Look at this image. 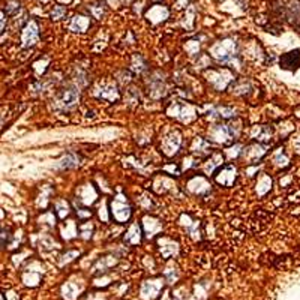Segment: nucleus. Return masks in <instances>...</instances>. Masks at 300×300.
<instances>
[{"instance_id":"f257e3e1","label":"nucleus","mask_w":300,"mask_h":300,"mask_svg":"<svg viewBox=\"0 0 300 300\" xmlns=\"http://www.w3.org/2000/svg\"><path fill=\"white\" fill-rule=\"evenodd\" d=\"M210 54L218 60V62L228 63L233 57H236V44L233 41H221L216 42L210 48Z\"/></svg>"},{"instance_id":"f03ea898","label":"nucleus","mask_w":300,"mask_h":300,"mask_svg":"<svg viewBox=\"0 0 300 300\" xmlns=\"http://www.w3.org/2000/svg\"><path fill=\"white\" fill-rule=\"evenodd\" d=\"M111 213L117 222H126L131 218V207L126 201V198L119 194L111 203Z\"/></svg>"},{"instance_id":"7ed1b4c3","label":"nucleus","mask_w":300,"mask_h":300,"mask_svg":"<svg viewBox=\"0 0 300 300\" xmlns=\"http://www.w3.org/2000/svg\"><path fill=\"white\" fill-rule=\"evenodd\" d=\"M168 116L182 120V122H185V123H189L197 117V111L189 104H173L168 108Z\"/></svg>"},{"instance_id":"20e7f679","label":"nucleus","mask_w":300,"mask_h":300,"mask_svg":"<svg viewBox=\"0 0 300 300\" xmlns=\"http://www.w3.org/2000/svg\"><path fill=\"white\" fill-rule=\"evenodd\" d=\"M207 80L216 90H224L228 86V83L233 81V74L227 69L210 71L207 72Z\"/></svg>"},{"instance_id":"39448f33","label":"nucleus","mask_w":300,"mask_h":300,"mask_svg":"<svg viewBox=\"0 0 300 300\" xmlns=\"http://www.w3.org/2000/svg\"><path fill=\"white\" fill-rule=\"evenodd\" d=\"M180 144H182V135H180L179 131H173L170 132L162 141V150L167 156H173L179 152Z\"/></svg>"},{"instance_id":"423d86ee","label":"nucleus","mask_w":300,"mask_h":300,"mask_svg":"<svg viewBox=\"0 0 300 300\" xmlns=\"http://www.w3.org/2000/svg\"><path fill=\"white\" fill-rule=\"evenodd\" d=\"M264 153H266V147L261 144H251L240 152L242 158L245 159V161H248L249 164H255L258 159H261L264 156Z\"/></svg>"},{"instance_id":"0eeeda50","label":"nucleus","mask_w":300,"mask_h":300,"mask_svg":"<svg viewBox=\"0 0 300 300\" xmlns=\"http://www.w3.org/2000/svg\"><path fill=\"white\" fill-rule=\"evenodd\" d=\"M95 95L101 99H107V101H110V102H114L119 99V90H117L116 84H113V83H104L99 87H96Z\"/></svg>"},{"instance_id":"6e6552de","label":"nucleus","mask_w":300,"mask_h":300,"mask_svg":"<svg viewBox=\"0 0 300 300\" xmlns=\"http://www.w3.org/2000/svg\"><path fill=\"white\" fill-rule=\"evenodd\" d=\"M230 132H228V128L227 126H222V125H216V126H212L209 129V138L212 141L218 143V144H227L230 141Z\"/></svg>"},{"instance_id":"1a4fd4ad","label":"nucleus","mask_w":300,"mask_h":300,"mask_svg":"<svg viewBox=\"0 0 300 300\" xmlns=\"http://www.w3.org/2000/svg\"><path fill=\"white\" fill-rule=\"evenodd\" d=\"M164 285L162 279H152V281H146L141 287V296L143 299H155L158 296V293L161 291Z\"/></svg>"},{"instance_id":"9d476101","label":"nucleus","mask_w":300,"mask_h":300,"mask_svg":"<svg viewBox=\"0 0 300 300\" xmlns=\"http://www.w3.org/2000/svg\"><path fill=\"white\" fill-rule=\"evenodd\" d=\"M80 99V92H77L75 89H66L62 95L59 96L57 104L62 108H72Z\"/></svg>"},{"instance_id":"9b49d317","label":"nucleus","mask_w":300,"mask_h":300,"mask_svg":"<svg viewBox=\"0 0 300 300\" xmlns=\"http://www.w3.org/2000/svg\"><path fill=\"white\" fill-rule=\"evenodd\" d=\"M38 38H39V33H38V26L35 21H30L27 23V26L24 27L23 30V36H21V41H23V47H32L38 42Z\"/></svg>"},{"instance_id":"f8f14e48","label":"nucleus","mask_w":300,"mask_h":300,"mask_svg":"<svg viewBox=\"0 0 300 300\" xmlns=\"http://www.w3.org/2000/svg\"><path fill=\"white\" fill-rule=\"evenodd\" d=\"M300 66V50L290 51L281 57V68L287 71H296Z\"/></svg>"},{"instance_id":"ddd939ff","label":"nucleus","mask_w":300,"mask_h":300,"mask_svg":"<svg viewBox=\"0 0 300 300\" xmlns=\"http://www.w3.org/2000/svg\"><path fill=\"white\" fill-rule=\"evenodd\" d=\"M188 189L192 194H195V195H203V194L210 191V185H209V182L204 177L198 176V177H194V179L189 180V182H188Z\"/></svg>"},{"instance_id":"4468645a","label":"nucleus","mask_w":300,"mask_h":300,"mask_svg":"<svg viewBox=\"0 0 300 300\" xmlns=\"http://www.w3.org/2000/svg\"><path fill=\"white\" fill-rule=\"evenodd\" d=\"M237 177V171L233 165H228L225 168H222L216 174V182L219 185H224V186H233L234 180Z\"/></svg>"},{"instance_id":"2eb2a0df","label":"nucleus","mask_w":300,"mask_h":300,"mask_svg":"<svg viewBox=\"0 0 300 300\" xmlns=\"http://www.w3.org/2000/svg\"><path fill=\"white\" fill-rule=\"evenodd\" d=\"M96 191H95V188L90 185V183H87V185H84V186H81L80 188V192H78V200L80 201H81L83 204H86V206H89V204H93L95 201H96Z\"/></svg>"},{"instance_id":"dca6fc26","label":"nucleus","mask_w":300,"mask_h":300,"mask_svg":"<svg viewBox=\"0 0 300 300\" xmlns=\"http://www.w3.org/2000/svg\"><path fill=\"white\" fill-rule=\"evenodd\" d=\"M143 225H144V231H146V236L147 237H153L156 233H159L162 230V224L158 221L155 218H150V216H146L143 219Z\"/></svg>"},{"instance_id":"f3484780","label":"nucleus","mask_w":300,"mask_h":300,"mask_svg":"<svg viewBox=\"0 0 300 300\" xmlns=\"http://www.w3.org/2000/svg\"><path fill=\"white\" fill-rule=\"evenodd\" d=\"M80 165V156H77L75 153H68L65 155L62 159H59V162L56 164L57 168L60 170H68V168H75Z\"/></svg>"},{"instance_id":"a211bd4d","label":"nucleus","mask_w":300,"mask_h":300,"mask_svg":"<svg viewBox=\"0 0 300 300\" xmlns=\"http://www.w3.org/2000/svg\"><path fill=\"white\" fill-rule=\"evenodd\" d=\"M192 152L198 156H206L212 153V147L210 144L203 138H195V141L192 144Z\"/></svg>"},{"instance_id":"6ab92c4d","label":"nucleus","mask_w":300,"mask_h":300,"mask_svg":"<svg viewBox=\"0 0 300 300\" xmlns=\"http://www.w3.org/2000/svg\"><path fill=\"white\" fill-rule=\"evenodd\" d=\"M222 162H224V156H222V153H213V155L210 156L209 161L204 164V173H206V174H212V173H215V170H216L218 167H221Z\"/></svg>"},{"instance_id":"aec40b11","label":"nucleus","mask_w":300,"mask_h":300,"mask_svg":"<svg viewBox=\"0 0 300 300\" xmlns=\"http://www.w3.org/2000/svg\"><path fill=\"white\" fill-rule=\"evenodd\" d=\"M251 135L252 138L258 140V141H269L272 138V129L269 126H254Z\"/></svg>"},{"instance_id":"412c9836","label":"nucleus","mask_w":300,"mask_h":300,"mask_svg":"<svg viewBox=\"0 0 300 300\" xmlns=\"http://www.w3.org/2000/svg\"><path fill=\"white\" fill-rule=\"evenodd\" d=\"M125 242H128L129 245H138L141 242V230H140L138 224H134L128 233L125 234Z\"/></svg>"},{"instance_id":"4be33fe9","label":"nucleus","mask_w":300,"mask_h":300,"mask_svg":"<svg viewBox=\"0 0 300 300\" xmlns=\"http://www.w3.org/2000/svg\"><path fill=\"white\" fill-rule=\"evenodd\" d=\"M177 252H179V245L176 242L168 240V239L161 240V254H162V257L168 258L171 255H176Z\"/></svg>"},{"instance_id":"5701e85b","label":"nucleus","mask_w":300,"mask_h":300,"mask_svg":"<svg viewBox=\"0 0 300 300\" xmlns=\"http://www.w3.org/2000/svg\"><path fill=\"white\" fill-rule=\"evenodd\" d=\"M149 20L152 23H158V21H162L168 17V11L165 8H161V6H156V8H152L147 14Z\"/></svg>"},{"instance_id":"b1692460","label":"nucleus","mask_w":300,"mask_h":300,"mask_svg":"<svg viewBox=\"0 0 300 300\" xmlns=\"http://www.w3.org/2000/svg\"><path fill=\"white\" fill-rule=\"evenodd\" d=\"M89 27V20L86 17H75L71 23V29L74 32H84Z\"/></svg>"},{"instance_id":"393cba45","label":"nucleus","mask_w":300,"mask_h":300,"mask_svg":"<svg viewBox=\"0 0 300 300\" xmlns=\"http://www.w3.org/2000/svg\"><path fill=\"white\" fill-rule=\"evenodd\" d=\"M270 186H272V180L269 176H261V179L258 180L257 183V192L258 195H264L267 191H270Z\"/></svg>"},{"instance_id":"a878e982","label":"nucleus","mask_w":300,"mask_h":300,"mask_svg":"<svg viewBox=\"0 0 300 300\" xmlns=\"http://www.w3.org/2000/svg\"><path fill=\"white\" fill-rule=\"evenodd\" d=\"M149 92H150V96H152V98L158 99V98H161V96L165 95V86H164L162 81H153Z\"/></svg>"},{"instance_id":"bb28decb","label":"nucleus","mask_w":300,"mask_h":300,"mask_svg":"<svg viewBox=\"0 0 300 300\" xmlns=\"http://www.w3.org/2000/svg\"><path fill=\"white\" fill-rule=\"evenodd\" d=\"M114 264H116V260H114L113 257H104V258H101V260H99V261L95 264V272L99 270V269H102V272H104L105 269H108V267H111V266H114Z\"/></svg>"},{"instance_id":"cd10ccee","label":"nucleus","mask_w":300,"mask_h":300,"mask_svg":"<svg viewBox=\"0 0 300 300\" xmlns=\"http://www.w3.org/2000/svg\"><path fill=\"white\" fill-rule=\"evenodd\" d=\"M56 210H57V216L63 219L69 213V204L65 201V200H59V201L56 203Z\"/></svg>"},{"instance_id":"c85d7f7f","label":"nucleus","mask_w":300,"mask_h":300,"mask_svg":"<svg viewBox=\"0 0 300 300\" xmlns=\"http://www.w3.org/2000/svg\"><path fill=\"white\" fill-rule=\"evenodd\" d=\"M62 234L66 240L69 239H74L77 236V227H75V222L74 221H68L66 222V227L62 230Z\"/></svg>"},{"instance_id":"c756f323","label":"nucleus","mask_w":300,"mask_h":300,"mask_svg":"<svg viewBox=\"0 0 300 300\" xmlns=\"http://www.w3.org/2000/svg\"><path fill=\"white\" fill-rule=\"evenodd\" d=\"M213 114H216L218 117H224V119H227V117H233V116H236V110L228 108V107H218V108L213 111Z\"/></svg>"},{"instance_id":"7c9ffc66","label":"nucleus","mask_w":300,"mask_h":300,"mask_svg":"<svg viewBox=\"0 0 300 300\" xmlns=\"http://www.w3.org/2000/svg\"><path fill=\"white\" fill-rule=\"evenodd\" d=\"M63 294H65V297L68 300H74L77 297V294H78V290L74 287V284H66L63 287Z\"/></svg>"},{"instance_id":"2f4dec72","label":"nucleus","mask_w":300,"mask_h":300,"mask_svg":"<svg viewBox=\"0 0 300 300\" xmlns=\"http://www.w3.org/2000/svg\"><path fill=\"white\" fill-rule=\"evenodd\" d=\"M80 233H81L83 239H90L92 233H93V224L92 222H86L80 225Z\"/></svg>"},{"instance_id":"473e14b6","label":"nucleus","mask_w":300,"mask_h":300,"mask_svg":"<svg viewBox=\"0 0 300 300\" xmlns=\"http://www.w3.org/2000/svg\"><path fill=\"white\" fill-rule=\"evenodd\" d=\"M78 255H80V252H78V251H68L66 254H63V255H62V260H60V266H63V264L71 263L72 260H75Z\"/></svg>"},{"instance_id":"72a5a7b5","label":"nucleus","mask_w":300,"mask_h":300,"mask_svg":"<svg viewBox=\"0 0 300 300\" xmlns=\"http://www.w3.org/2000/svg\"><path fill=\"white\" fill-rule=\"evenodd\" d=\"M23 279H24L26 285H36L39 282V279H41V276H39L38 273H30V275L24 273Z\"/></svg>"},{"instance_id":"f704fd0d","label":"nucleus","mask_w":300,"mask_h":300,"mask_svg":"<svg viewBox=\"0 0 300 300\" xmlns=\"http://www.w3.org/2000/svg\"><path fill=\"white\" fill-rule=\"evenodd\" d=\"M132 69L135 72H141L146 69V63H144V60L141 57H134V63H132Z\"/></svg>"},{"instance_id":"c9c22d12","label":"nucleus","mask_w":300,"mask_h":300,"mask_svg":"<svg viewBox=\"0 0 300 300\" xmlns=\"http://www.w3.org/2000/svg\"><path fill=\"white\" fill-rule=\"evenodd\" d=\"M242 123L239 122V120H236V122H231L227 128H228V132H230V135H234V137H237L239 134H240V131H242V126H240Z\"/></svg>"},{"instance_id":"e433bc0d","label":"nucleus","mask_w":300,"mask_h":300,"mask_svg":"<svg viewBox=\"0 0 300 300\" xmlns=\"http://www.w3.org/2000/svg\"><path fill=\"white\" fill-rule=\"evenodd\" d=\"M11 240V234L9 231L3 230V231H0V246H6V243Z\"/></svg>"},{"instance_id":"4c0bfd02","label":"nucleus","mask_w":300,"mask_h":300,"mask_svg":"<svg viewBox=\"0 0 300 300\" xmlns=\"http://www.w3.org/2000/svg\"><path fill=\"white\" fill-rule=\"evenodd\" d=\"M65 14H66V9H65V8H62V6H56L54 11H53V18L59 20V18H62Z\"/></svg>"},{"instance_id":"58836bf2","label":"nucleus","mask_w":300,"mask_h":300,"mask_svg":"<svg viewBox=\"0 0 300 300\" xmlns=\"http://www.w3.org/2000/svg\"><path fill=\"white\" fill-rule=\"evenodd\" d=\"M99 216H101V219H102L104 222L108 221V216H107V212H105V203H102L101 209H99Z\"/></svg>"},{"instance_id":"ea45409f","label":"nucleus","mask_w":300,"mask_h":300,"mask_svg":"<svg viewBox=\"0 0 300 300\" xmlns=\"http://www.w3.org/2000/svg\"><path fill=\"white\" fill-rule=\"evenodd\" d=\"M77 213H78V216H80V218H90V216H92V212H90V210H87V212L77 210Z\"/></svg>"},{"instance_id":"a19ab883","label":"nucleus","mask_w":300,"mask_h":300,"mask_svg":"<svg viewBox=\"0 0 300 300\" xmlns=\"http://www.w3.org/2000/svg\"><path fill=\"white\" fill-rule=\"evenodd\" d=\"M5 17H3V14L0 12V33H2V30H3V27H5Z\"/></svg>"}]
</instances>
